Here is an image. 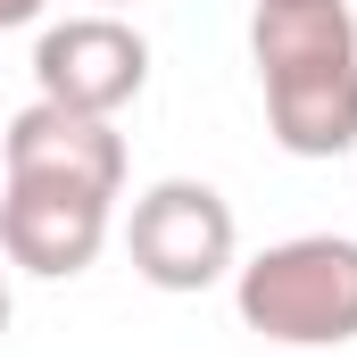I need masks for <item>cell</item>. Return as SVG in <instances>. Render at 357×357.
Listing matches in <instances>:
<instances>
[{"mask_svg":"<svg viewBox=\"0 0 357 357\" xmlns=\"http://www.w3.org/2000/svg\"><path fill=\"white\" fill-rule=\"evenodd\" d=\"M250 59L266 84V125L291 158L357 150V17L349 0H258Z\"/></svg>","mask_w":357,"mask_h":357,"instance_id":"cell-1","label":"cell"},{"mask_svg":"<svg viewBox=\"0 0 357 357\" xmlns=\"http://www.w3.org/2000/svg\"><path fill=\"white\" fill-rule=\"evenodd\" d=\"M233 307L274 349H341L357 341V241L349 233H291L233 266Z\"/></svg>","mask_w":357,"mask_h":357,"instance_id":"cell-2","label":"cell"},{"mask_svg":"<svg viewBox=\"0 0 357 357\" xmlns=\"http://www.w3.org/2000/svg\"><path fill=\"white\" fill-rule=\"evenodd\" d=\"M125 250H133V274L150 291H216L225 274L241 266V225H233V199L216 183L167 175L150 183L125 216Z\"/></svg>","mask_w":357,"mask_h":357,"instance_id":"cell-3","label":"cell"},{"mask_svg":"<svg viewBox=\"0 0 357 357\" xmlns=\"http://www.w3.org/2000/svg\"><path fill=\"white\" fill-rule=\"evenodd\" d=\"M33 84L59 108H84V116H116L125 100H142L150 84V42L116 17V8H84L67 25H42L33 42Z\"/></svg>","mask_w":357,"mask_h":357,"instance_id":"cell-4","label":"cell"},{"mask_svg":"<svg viewBox=\"0 0 357 357\" xmlns=\"http://www.w3.org/2000/svg\"><path fill=\"white\" fill-rule=\"evenodd\" d=\"M108 191L84 183H33V175H0V258L42 282H67L108 250Z\"/></svg>","mask_w":357,"mask_h":357,"instance_id":"cell-5","label":"cell"},{"mask_svg":"<svg viewBox=\"0 0 357 357\" xmlns=\"http://www.w3.org/2000/svg\"><path fill=\"white\" fill-rule=\"evenodd\" d=\"M0 175H33V183H84V191H125V133L116 116H84L59 100H33L8 116L0 133Z\"/></svg>","mask_w":357,"mask_h":357,"instance_id":"cell-6","label":"cell"},{"mask_svg":"<svg viewBox=\"0 0 357 357\" xmlns=\"http://www.w3.org/2000/svg\"><path fill=\"white\" fill-rule=\"evenodd\" d=\"M42 8H50V0H0V33H8V25H33Z\"/></svg>","mask_w":357,"mask_h":357,"instance_id":"cell-7","label":"cell"},{"mask_svg":"<svg viewBox=\"0 0 357 357\" xmlns=\"http://www.w3.org/2000/svg\"><path fill=\"white\" fill-rule=\"evenodd\" d=\"M0 333H8V274H0Z\"/></svg>","mask_w":357,"mask_h":357,"instance_id":"cell-8","label":"cell"},{"mask_svg":"<svg viewBox=\"0 0 357 357\" xmlns=\"http://www.w3.org/2000/svg\"><path fill=\"white\" fill-rule=\"evenodd\" d=\"M100 8H125V0H100Z\"/></svg>","mask_w":357,"mask_h":357,"instance_id":"cell-9","label":"cell"}]
</instances>
